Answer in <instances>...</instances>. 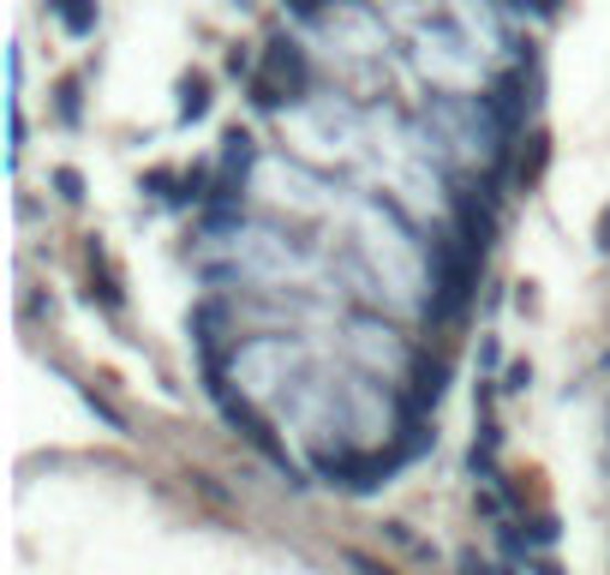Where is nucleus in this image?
<instances>
[{
	"instance_id": "f257e3e1",
	"label": "nucleus",
	"mask_w": 610,
	"mask_h": 575,
	"mask_svg": "<svg viewBox=\"0 0 610 575\" xmlns=\"http://www.w3.org/2000/svg\"><path fill=\"white\" fill-rule=\"evenodd\" d=\"M425 276H431L425 318L437 324V330H455V324H467L473 300H479L485 258H479V253H467V240H461L455 228H443L437 240L425 246Z\"/></svg>"
},
{
	"instance_id": "f03ea898",
	"label": "nucleus",
	"mask_w": 610,
	"mask_h": 575,
	"mask_svg": "<svg viewBox=\"0 0 610 575\" xmlns=\"http://www.w3.org/2000/svg\"><path fill=\"white\" fill-rule=\"evenodd\" d=\"M246 91H251V109H263V114H281V109H293V102H306V91H311L306 49L293 37H270L258 72L246 79Z\"/></svg>"
},
{
	"instance_id": "7ed1b4c3",
	"label": "nucleus",
	"mask_w": 610,
	"mask_h": 575,
	"mask_svg": "<svg viewBox=\"0 0 610 575\" xmlns=\"http://www.w3.org/2000/svg\"><path fill=\"white\" fill-rule=\"evenodd\" d=\"M443 396H449V353H443V348L437 353L420 348V353H413V366H407V383H401V396H395V414L437 420Z\"/></svg>"
},
{
	"instance_id": "20e7f679",
	"label": "nucleus",
	"mask_w": 610,
	"mask_h": 575,
	"mask_svg": "<svg viewBox=\"0 0 610 575\" xmlns=\"http://www.w3.org/2000/svg\"><path fill=\"white\" fill-rule=\"evenodd\" d=\"M527 91V72H503V79H490L485 91H479V114H485V126L503 138V151L520 138V126H527V109H533V96H520Z\"/></svg>"
},
{
	"instance_id": "39448f33",
	"label": "nucleus",
	"mask_w": 610,
	"mask_h": 575,
	"mask_svg": "<svg viewBox=\"0 0 610 575\" xmlns=\"http://www.w3.org/2000/svg\"><path fill=\"white\" fill-rule=\"evenodd\" d=\"M84 300L108 318H126V283L121 270L108 264V246L102 240H84Z\"/></svg>"
},
{
	"instance_id": "423d86ee",
	"label": "nucleus",
	"mask_w": 610,
	"mask_h": 575,
	"mask_svg": "<svg viewBox=\"0 0 610 575\" xmlns=\"http://www.w3.org/2000/svg\"><path fill=\"white\" fill-rule=\"evenodd\" d=\"M210 102H216V84H210V72H180V84H174V121L180 126H198L204 114H210Z\"/></svg>"
},
{
	"instance_id": "0eeeda50",
	"label": "nucleus",
	"mask_w": 610,
	"mask_h": 575,
	"mask_svg": "<svg viewBox=\"0 0 610 575\" xmlns=\"http://www.w3.org/2000/svg\"><path fill=\"white\" fill-rule=\"evenodd\" d=\"M545 168H550V138H545V132H533V138L527 144H520V156H515V192H533V186H539L545 181Z\"/></svg>"
},
{
	"instance_id": "6e6552de",
	"label": "nucleus",
	"mask_w": 610,
	"mask_h": 575,
	"mask_svg": "<svg viewBox=\"0 0 610 575\" xmlns=\"http://www.w3.org/2000/svg\"><path fill=\"white\" fill-rule=\"evenodd\" d=\"M515 527H520V540L533 545V552H557V515L550 510H527V515H515Z\"/></svg>"
},
{
	"instance_id": "1a4fd4ad",
	"label": "nucleus",
	"mask_w": 610,
	"mask_h": 575,
	"mask_svg": "<svg viewBox=\"0 0 610 575\" xmlns=\"http://www.w3.org/2000/svg\"><path fill=\"white\" fill-rule=\"evenodd\" d=\"M49 12L61 19L66 37H91L96 31V0H49Z\"/></svg>"
},
{
	"instance_id": "9d476101",
	"label": "nucleus",
	"mask_w": 610,
	"mask_h": 575,
	"mask_svg": "<svg viewBox=\"0 0 610 575\" xmlns=\"http://www.w3.org/2000/svg\"><path fill=\"white\" fill-rule=\"evenodd\" d=\"M72 390H79V402L91 408V414H96L102 425H108V432H121V438H126V414H121V408H114V402H108V396H102V390H96V383L72 378Z\"/></svg>"
},
{
	"instance_id": "9b49d317",
	"label": "nucleus",
	"mask_w": 610,
	"mask_h": 575,
	"mask_svg": "<svg viewBox=\"0 0 610 575\" xmlns=\"http://www.w3.org/2000/svg\"><path fill=\"white\" fill-rule=\"evenodd\" d=\"M54 114H61V126H79L84 121V72L61 79V91H54Z\"/></svg>"
},
{
	"instance_id": "f8f14e48",
	"label": "nucleus",
	"mask_w": 610,
	"mask_h": 575,
	"mask_svg": "<svg viewBox=\"0 0 610 575\" xmlns=\"http://www.w3.org/2000/svg\"><path fill=\"white\" fill-rule=\"evenodd\" d=\"M383 540H390V545H401V552H407V557H425V564H431V557H437V545H431V540H420V534H413L407 522H383Z\"/></svg>"
},
{
	"instance_id": "ddd939ff",
	"label": "nucleus",
	"mask_w": 610,
	"mask_h": 575,
	"mask_svg": "<svg viewBox=\"0 0 610 575\" xmlns=\"http://www.w3.org/2000/svg\"><path fill=\"white\" fill-rule=\"evenodd\" d=\"M341 569H348V575H401L395 564H383V557L360 552V545H341Z\"/></svg>"
},
{
	"instance_id": "4468645a",
	"label": "nucleus",
	"mask_w": 610,
	"mask_h": 575,
	"mask_svg": "<svg viewBox=\"0 0 610 575\" xmlns=\"http://www.w3.org/2000/svg\"><path fill=\"white\" fill-rule=\"evenodd\" d=\"M455 569H461V575H520L515 564H497V557L473 552V545H467V552H455Z\"/></svg>"
},
{
	"instance_id": "2eb2a0df",
	"label": "nucleus",
	"mask_w": 610,
	"mask_h": 575,
	"mask_svg": "<svg viewBox=\"0 0 610 575\" xmlns=\"http://www.w3.org/2000/svg\"><path fill=\"white\" fill-rule=\"evenodd\" d=\"M49 186H54V198H61V204H84V174L72 168V162H61V168L49 174Z\"/></svg>"
},
{
	"instance_id": "dca6fc26",
	"label": "nucleus",
	"mask_w": 610,
	"mask_h": 575,
	"mask_svg": "<svg viewBox=\"0 0 610 575\" xmlns=\"http://www.w3.org/2000/svg\"><path fill=\"white\" fill-rule=\"evenodd\" d=\"M497 390H503V396H527V390H533V360H509V366H503V372H497Z\"/></svg>"
},
{
	"instance_id": "f3484780",
	"label": "nucleus",
	"mask_w": 610,
	"mask_h": 575,
	"mask_svg": "<svg viewBox=\"0 0 610 575\" xmlns=\"http://www.w3.org/2000/svg\"><path fill=\"white\" fill-rule=\"evenodd\" d=\"M168 186H180V174L174 168H151V174H138V192H151V198H168L174 204V192Z\"/></svg>"
},
{
	"instance_id": "a211bd4d",
	"label": "nucleus",
	"mask_w": 610,
	"mask_h": 575,
	"mask_svg": "<svg viewBox=\"0 0 610 575\" xmlns=\"http://www.w3.org/2000/svg\"><path fill=\"white\" fill-rule=\"evenodd\" d=\"M592 246H599V253L610 258V204L599 211V223H592Z\"/></svg>"
},
{
	"instance_id": "6ab92c4d",
	"label": "nucleus",
	"mask_w": 610,
	"mask_h": 575,
	"mask_svg": "<svg viewBox=\"0 0 610 575\" xmlns=\"http://www.w3.org/2000/svg\"><path fill=\"white\" fill-rule=\"evenodd\" d=\"M323 7H330V0H288V12H293V19H318Z\"/></svg>"
},
{
	"instance_id": "aec40b11",
	"label": "nucleus",
	"mask_w": 610,
	"mask_h": 575,
	"mask_svg": "<svg viewBox=\"0 0 610 575\" xmlns=\"http://www.w3.org/2000/svg\"><path fill=\"white\" fill-rule=\"evenodd\" d=\"M527 575H562V564H557V557H550V552H539V557H533V564H527Z\"/></svg>"
}]
</instances>
